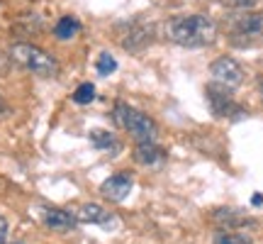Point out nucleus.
<instances>
[{"label":"nucleus","instance_id":"f257e3e1","mask_svg":"<svg viewBox=\"0 0 263 244\" xmlns=\"http://www.w3.org/2000/svg\"><path fill=\"white\" fill-rule=\"evenodd\" d=\"M217 22L210 15H176L163 22V37L178 47H207L217 39Z\"/></svg>","mask_w":263,"mask_h":244},{"label":"nucleus","instance_id":"f03ea898","mask_svg":"<svg viewBox=\"0 0 263 244\" xmlns=\"http://www.w3.org/2000/svg\"><path fill=\"white\" fill-rule=\"evenodd\" d=\"M10 61L17 64L25 71L42 76V78H54L59 76V61L49 51H44L42 47L32 44V42H15L10 47Z\"/></svg>","mask_w":263,"mask_h":244},{"label":"nucleus","instance_id":"7ed1b4c3","mask_svg":"<svg viewBox=\"0 0 263 244\" xmlns=\"http://www.w3.org/2000/svg\"><path fill=\"white\" fill-rule=\"evenodd\" d=\"M112 117H115V122H117L124 132H129L137 142H156V137H159L156 122L151 120L149 115H144L141 110H137V108H132V105H127V103H115Z\"/></svg>","mask_w":263,"mask_h":244},{"label":"nucleus","instance_id":"20e7f679","mask_svg":"<svg viewBox=\"0 0 263 244\" xmlns=\"http://www.w3.org/2000/svg\"><path fill=\"white\" fill-rule=\"evenodd\" d=\"M229 37H232V44H239V47L263 39V12L244 10L241 15H234L229 20Z\"/></svg>","mask_w":263,"mask_h":244},{"label":"nucleus","instance_id":"39448f33","mask_svg":"<svg viewBox=\"0 0 263 244\" xmlns=\"http://www.w3.org/2000/svg\"><path fill=\"white\" fill-rule=\"evenodd\" d=\"M210 76H212V83L217 85H224V88H229V91H234V88H239V85L244 83V68H241V64L236 61V59L232 57H219L212 61V66H210Z\"/></svg>","mask_w":263,"mask_h":244},{"label":"nucleus","instance_id":"423d86ee","mask_svg":"<svg viewBox=\"0 0 263 244\" xmlns=\"http://www.w3.org/2000/svg\"><path fill=\"white\" fill-rule=\"evenodd\" d=\"M207 103H210V108H212V113H215L217 117H232V120H239V117H244L246 115L244 108L232 100V91L224 88V85H217V83L207 85Z\"/></svg>","mask_w":263,"mask_h":244},{"label":"nucleus","instance_id":"0eeeda50","mask_svg":"<svg viewBox=\"0 0 263 244\" xmlns=\"http://www.w3.org/2000/svg\"><path fill=\"white\" fill-rule=\"evenodd\" d=\"M151 42H154V27L146 25V22H141V20L127 22L122 37H120V44L127 51H141V49L149 47Z\"/></svg>","mask_w":263,"mask_h":244},{"label":"nucleus","instance_id":"6e6552de","mask_svg":"<svg viewBox=\"0 0 263 244\" xmlns=\"http://www.w3.org/2000/svg\"><path fill=\"white\" fill-rule=\"evenodd\" d=\"M132 188H134V179H132L127 171H120V173H112L110 179L103 181L100 193H103L107 200H112V203H122L124 198L132 193Z\"/></svg>","mask_w":263,"mask_h":244},{"label":"nucleus","instance_id":"1a4fd4ad","mask_svg":"<svg viewBox=\"0 0 263 244\" xmlns=\"http://www.w3.org/2000/svg\"><path fill=\"white\" fill-rule=\"evenodd\" d=\"M212 222H215L219 230H244V227H256L254 217L244 215L241 210H234V207H217V210H212Z\"/></svg>","mask_w":263,"mask_h":244},{"label":"nucleus","instance_id":"9d476101","mask_svg":"<svg viewBox=\"0 0 263 244\" xmlns=\"http://www.w3.org/2000/svg\"><path fill=\"white\" fill-rule=\"evenodd\" d=\"M42 222L54 232H71L78 225L73 210H64V207H44L42 210Z\"/></svg>","mask_w":263,"mask_h":244},{"label":"nucleus","instance_id":"9b49d317","mask_svg":"<svg viewBox=\"0 0 263 244\" xmlns=\"http://www.w3.org/2000/svg\"><path fill=\"white\" fill-rule=\"evenodd\" d=\"M73 215L78 222H85V225H110L112 222V213L98 203H83L78 210H73Z\"/></svg>","mask_w":263,"mask_h":244},{"label":"nucleus","instance_id":"f8f14e48","mask_svg":"<svg viewBox=\"0 0 263 244\" xmlns=\"http://www.w3.org/2000/svg\"><path fill=\"white\" fill-rule=\"evenodd\" d=\"M166 149L159 147L156 142H137L134 147V161L141 164V166H156L161 161H166Z\"/></svg>","mask_w":263,"mask_h":244},{"label":"nucleus","instance_id":"ddd939ff","mask_svg":"<svg viewBox=\"0 0 263 244\" xmlns=\"http://www.w3.org/2000/svg\"><path fill=\"white\" fill-rule=\"evenodd\" d=\"M78 32H81V22H78V18H73V15H64V18L54 25V37L61 39V42L73 39Z\"/></svg>","mask_w":263,"mask_h":244},{"label":"nucleus","instance_id":"4468645a","mask_svg":"<svg viewBox=\"0 0 263 244\" xmlns=\"http://www.w3.org/2000/svg\"><path fill=\"white\" fill-rule=\"evenodd\" d=\"M215 244H254V239L239 230H219L215 235Z\"/></svg>","mask_w":263,"mask_h":244},{"label":"nucleus","instance_id":"2eb2a0df","mask_svg":"<svg viewBox=\"0 0 263 244\" xmlns=\"http://www.w3.org/2000/svg\"><path fill=\"white\" fill-rule=\"evenodd\" d=\"M90 142H93V147L98 149H110V147H117V142L110 132H103V130H95L90 132Z\"/></svg>","mask_w":263,"mask_h":244},{"label":"nucleus","instance_id":"dca6fc26","mask_svg":"<svg viewBox=\"0 0 263 244\" xmlns=\"http://www.w3.org/2000/svg\"><path fill=\"white\" fill-rule=\"evenodd\" d=\"M93 98H95V85L93 83H81L78 88H76V93H73V100L78 105L93 103Z\"/></svg>","mask_w":263,"mask_h":244},{"label":"nucleus","instance_id":"f3484780","mask_svg":"<svg viewBox=\"0 0 263 244\" xmlns=\"http://www.w3.org/2000/svg\"><path fill=\"white\" fill-rule=\"evenodd\" d=\"M95 66H98V74H100V76H110L115 68H117V61H115L107 51H103V54L98 57V64H95Z\"/></svg>","mask_w":263,"mask_h":244},{"label":"nucleus","instance_id":"a211bd4d","mask_svg":"<svg viewBox=\"0 0 263 244\" xmlns=\"http://www.w3.org/2000/svg\"><path fill=\"white\" fill-rule=\"evenodd\" d=\"M258 3V0H222L224 8H232V10H251Z\"/></svg>","mask_w":263,"mask_h":244},{"label":"nucleus","instance_id":"6ab92c4d","mask_svg":"<svg viewBox=\"0 0 263 244\" xmlns=\"http://www.w3.org/2000/svg\"><path fill=\"white\" fill-rule=\"evenodd\" d=\"M10 64H12V61H10V54H5V51L0 49V76H5V74H8Z\"/></svg>","mask_w":263,"mask_h":244},{"label":"nucleus","instance_id":"aec40b11","mask_svg":"<svg viewBox=\"0 0 263 244\" xmlns=\"http://www.w3.org/2000/svg\"><path fill=\"white\" fill-rule=\"evenodd\" d=\"M8 232H10V225H8V220L0 215V244H5L8 242Z\"/></svg>","mask_w":263,"mask_h":244},{"label":"nucleus","instance_id":"412c9836","mask_svg":"<svg viewBox=\"0 0 263 244\" xmlns=\"http://www.w3.org/2000/svg\"><path fill=\"white\" fill-rule=\"evenodd\" d=\"M258 95H261V103H263V76L258 78Z\"/></svg>","mask_w":263,"mask_h":244},{"label":"nucleus","instance_id":"4be33fe9","mask_svg":"<svg viewBox=\"0 0 263 244\" xmlns=\"http://www.w3.org/2000/svg\"><path fill=\"white\" fill-rule=\"evenodd\" d=\"M5 110V100H3V95H0V113Z\"/></svg>","mask_w":263,"mask_h":244},{"label":"nucleus","instance_id":"5701e85b","mask_svg":"<svg viewBox=\"0 0 263 244\" xmlns=\"http://www.w3.org/2000/svg\"><path fill=\"white\" fill-rule=\"evenodd\" d=\"M5 244H8V242H5ZM10 244H25V242H10Z\"/></svg>","mask_w":263,"mask_h":244}]
</instances>
